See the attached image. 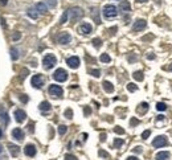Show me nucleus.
Returning a JSON list of instances; mask_svg holds the SVG:
<instances>
[{
    "instance_id": "a211bd4d",
    "label": "nucleus",
    "mask_w": 172,
    "mask_h": 160,
    "mask_svg": "<svg viewBox=\"0 0 172 160\" xmlns=\"http://www.w3.org/2000/svg\"><path fill=\"white\" fill-rule=\"evenodd\" d=\"M169 157H171V154L167 151H162V152L156 154V160H169Z\"/></svg>"
},
{
    "instance_id": "72a5a7b5",
    "label": "nucleus",
    "mask_w": 172,
    "mask_h": 160,
    "mask_svg": "<svg viewBox=\"0 0 172 160\" xmlns=\"http://www.w3.org/2000/svg\"><path fill=\"white\" fill-rule=\"evenodd\" d=\"M66 130H68V127H66V126H64V124H61L58 127V134H60V135H64V134L66 132Z\"/></svg>"
},
{
    "instance_id": "4c0bfd02",
    "label": "nucleus",
    "mask_w": 172,
    "mask_h": 160,
    "mask_svg": "<svg viewBox=\"0 0 172 160\" xmlns=\"http://www.w3.org/2000/svg\"><path fill=\"white\" fill-rule=\"evenodd\" d=\"M91 15L94 16V19H95V23H97V24H99V23H101V20H99V17H98V16H97V10H95V8H94V10H93V12H91Z\"/></svg>"
},
{
    "instance_id": "603ef678",
    "label": "nucleus",
    "mask_w": 172,
    "mask_h": 160,
    "mask_svg": "<svg viewBox=\"0 0 172 160\" xmlns=\"http://www.w3.org/2000/svg\"><path fill=\"white\" fill-rule=\"evenodd\" d=\"M155 58V54H148V60H153Z\"/></svg>"
},
{
    "instance_id": "49530a36",
    "label": "nucleus",
    "mask_w": 172,
    "mask_h": 160,
    "mask_svg": "<svg viewBox=\"0 0 172 160\" xmlns=\"http://www.w3.org/2000/svg\"><path fill=\"white\" fill-rule=\"evenodd\" d=\"M106 140V134H101V142Z\"/></svg>"
},
{
    "instance_id": "58836bf2",
    "label": "nucleus",
    "mask_w": 172,
    "mask_h": 160,
    "mask_svg": "<svg viewBox=\"0 0 172 160\" xmlns=\"http://www.w3.org/2000/svg\"><path fill=\"white\" fill-rule=\"evenodd\" d=\"M90 73L94 75V77H97V78H98V77H99V75H101V70H99V69H94V70H90Z\"/></svg>"
},
{
    "instance_id": "79ce46f5",
    "label": "nucleus",
    "mask_w": 172,
    "mask_h": 160,
    "mask_svg": "<svg viewBox=\"0 0 172 160\" xmlns=\"http://www.w3.org/2000/svg\"><path fill=\"white\" fill-rule=\"evenodd\" d=\"M65 160H77L74 155H65Z\"/></svg>"
},
{
    "instance_id": "393cba45",
    "label": "nucleus",
    "mask_w": 172,
    "mask_h": 160,
    "mask_svg": "<svg viewBox=\"0 0 172 160\" xmlns=\"http://www.w3.org/2000/svg\"><path fill=\"white\" fill-rule=\"evenodd\" d=\"M132 77H134V79H136V81H143L144 75L142 72H135L134 74H132Z\"/></svg>"
},
{
    "instance_id": "4be33fe9",
    "label": "nucleus",
    "mask_w": 172,
    "mask_h": 160,
    "mask_svg": "<svg viewBox=\"0 0 172 160\" xmlns=\"http://www.w3.org/2000/svg\"><path fill=\"white\" fill-rule=\"evenodd\" d=\"M11 58H12V61H16L19 58V52L15 48H11Z\"/></svg>"
},
{
    "instance_id": "cd10ccee",
    "label": "nucleus",
    "mask_w": 172,
    "mask_h": 160,
    "mask_svg": "<svg viewBox=\"0 0 172 160\" xmlns=\"http://www.w3.org/2000/svg\"><path fill=\"white\" fill-rule=\"evenodd\" d=\"M0 116H1V120H3L5 124H8V122H10V119H8V114L5 113V111H1L0 113Z\"/></svg>"
},
{
    "instance_id": "f8f14e48",
    "label": "nucleus",
    "mask_w": 172,
    "mask_h": 160,
    "mask_svg": "<svg viewBox=\"0 0 172 160\" xmlns=\"http://www.w3.org/2000/svg\"><path fill=\"white\" fill-rule=\"evenodd\" d=\"M24 154L29 157H33L36 155V147L33 144H27L24 148Z\"/></svg>"
},
{
    "instance_id": "b1692460",
    "label": "nucleus",
    "mask_w": 172,
    "mask_h": 160,
    "mask_svg": "<svg viewBox=\"0 0 172 160\" xmlns=\"http://www.w3.org/2000/svg\"><path fill=\"white\" fill-rule=\"evenodd\" d=\"M148 110V103H140L139 105V107H138V111H139V113H146V111Z\"/></svg>"
},
{
    "instance_id": "20e7f679",
    "label": "nucleus",
    "mask_w": 172,
    "mask_h": 160,
    "mask_svg": "<svg viewBox=\"0 0 172 160\" xmlns=\"http://www.w3.org/2000/svg\"><path fill=\"white\" fill-rule=\"evenodd\" d=\"M64 94L62 89H61V86L58 85H50L49 86V95L52 98H61Z\"/></svg>"
},
{
    "instance_id": "9b49d317",
    "label": "nucleus",
    "mask_w": 172,
    "mask_h": 160,
    "mask_svg": "<svg viewBox=\"0 0 172 160\" xmlns=\"http://www.w3.org/2000/svg\"><path fill=\"white\" fill-rule=\"evenodd\" d=\"M13 115H15V119L17 120L19 123L24 122L25 118H27V114H25V111H24V110H21V109H17V110H15Z\"/></svg>"
},
{
    "instance_id": "c85d7f7f",
    "label": "nucleus",
    "mask_w": 172,
    "mask_h": 160,
    "mask_svg": "<svg viewBox=\"0 0 172 160\" xmlns=\"http://www.w3.org/2000/svg\"><path fill=\"white\" fill-rule=\"evenodd\" d=\"M91 42H93V45L95 48H101V45H102V40H101V38H93V41H91Z\"/></svg>"
},
{
    "instance_id": "8fccbe9b",
    "label": "nucleus",
    "mask_w": 172,
    "mask_h": 160,
    "mask_svg": "<svg viewBox=\"0 0 172 160\" xmlns=\"http://www.w3.org/2000/svg\"><path fill=\"white\" fill-rule=\"evenodd\" d=\"M0 21H1V25H3L4 28H5L7 25H5V21H4V19H3V17H0Z\"/></svg>"
},
{
    "instance_id": "5701e85b",
    "label": "nucleus",
    "mask_w": 172,
    "mask_h": 160,
    "mask_svg": "<svg viewBox=\"0 0 172 160\" xmlns=\"http://www.w3.org/2000/svg\"><path fill=\"white\" fill-rule=\"evenodd\" d=\"M99 60L102 61V62H105V64H109L110 61H111V58H110V56L107 53H103V54H101Z\"/></svg>"
},
{
    "instance_id": "7ed1b4c3",
    "label": "nucleus",
    "mask_w": 172,
    "mask_h": 160,
    "mask_svg": "<svg viewBox=\"0 0 172 160\" xmlns=\"http://www.w3.org/2000/svg\"><path fill=\"white\" fill-rule=\"evenodd\" d=\"M42 64H44V68L45 69H52L54 65L57 64V58H56V56L54 54H52V53H49V54H47V56L44 57V60H42Z\"/></svg>"
},
{
    "instance_id": "6ab92c4d",
    "label": "nucleus",
    "mask_w": 172,
    "mask_h": 160,
    "mask_svg": "<svg viewBox=\"0 0 172 160\" xmlns=\"http://www.w3.org/2000/svg\"><path fill=\"white\" fill-rule=\"evenodd\" d=\"M27 15L31 17V19H33V20H36L38 17V12H37V10L36 8H28V11H27Z\"/></svg>"
},
{
    "instance_id": "6e6d98bb",
    "label": "nucleus",
    "mask_w": 172,
    "mask_h": 160,
    "mask_svg": "<svg viewBox=\"0 0 172 160\" xmlns=\"http://www.w3.org/2000/svg\"><path fill=\"white\" fill-rule=\"evenodd\" d=\"M138 3H144V1H147V0H136Z\"/></svg>"
},
{
    "instance_id": "7c9ffc66",
    "label": "nucleus",
    "mask_w": 172,
    "mask_h": 160,
    "mask_svg": "<svg viewBox=\"0 0 172 160\" xmlns=\"http://www.w3.org/2000/svg\"><path fill=\"white\" fill-rule=\"evenodd\" d=\"M98 155H99L101 157H105V159H110V155L107 154L106 151H103V150H99V151H98Z\"/></svg>"
},
{
    "instance_id": "ddd939ff",
    "label": "nucleus",
    "mask_w": 172,
    "mask_h": 160,
    "mask_svg": "<svg viewBox=\"0 0 172 160\" xmlns=\"http://www.w3.org/2000/svg\"><path fill=\"white\" fill-rule=\"evenodd\" d=\"M12 136H13V139L21 142L24 139V132H23L21 129H15V130H12Z\"/></svg>"
},
{
    "instance_id": "473e14b6",
    "label": "nucleus",
    "mask_w": 172,
    "mask_h": 160,
    "mask_svg": "<svg viewBox=\"0 0 172 160\" xmlns=\"http://www.w3.org/2000/svg\"><path fill=\"white\" fill-rule=\"evenodd\" d=\"M114 132H115V134H119V135H123V134H125V130H123L122 127L116 126V127H114Z\"/></svg>"
},
{
    "instance_id": "09e8293b",
    "label": "nucleus",
    "mask_w": 172,
    "mask_h": 160,
    "mask_svg": "<svg viewBox=\"0 0 172 160\" xmlns=\"http://www.w3.org/2000/svg\"><path fill=\"white\" fill-rule=\"evenodd\" d=\"M134 152H138V154H139V152H142V147H136L134 150Z\"/></svg>"
},
{
    "instance_id": "a19ab883",
    "label": "nucleus",
    "mask_w": 172,
    "mask_h": 160,
    "mask_svg": "<svg viewBox=\"0 0 172 160\" xmlns=\"http://www.w3.org/2000/svg\"><path fill=\"white\" fill-rule=\"evenodd\" d=\"M150 135H151V131H150V130H146V131L142 134V138H143V139H147Z\"/></svg>"
},
{
    "instance_id": "a18cd8bd",
    "label": "nucleus",
    "mask_w": 172,
    "mask_h": 160,
    "mask_svg": "<svg viewBox=\"0 0 172 160\" xmlns=\"http://www.w3.org/2000/svg\"><path fill=\"white\" fill-rule=\"evenodd\" d=\"M116 29H118V28H116V27H113V28H110L109 31L111 32V35H114V33H115V32H116Z\"/></svg>"
},
{
    "instance_id": "f03ea898",
    "label": "nucleus",
    "mask_w": 172,
    "mask_h": 160,
    "mask_svg": "<svg viewBox=\"0 0 172 160\" xmlns=\"http://www.w3.org/2000/svg\"><path fill=\"white\" fill-rule=\"evenodd\" d=\"M69 17H70V20H72L73 23H75L77 20L82 19V17H84V11H82V8L74 7V8H72V10H69Z\"/></svg>"
},
{
    "instance_id": "2eb2a0df",
    "label": "nucleus",
    "mask_w": 172,
    "mask_h": 160,
    "mask_svg": "<svg viewBox=\"0 0 172 160\" xmlns=\"http://www.w3.org/2000/svg\"><path fill=\"white\" fill-rule=\"evenodd\" d=\"M119 10L122 11L123 13H127L131 11V5H130V3H128L127 0H123V1H121V4H119Z\"/></svg>"
},
{
    "instance_id": "bb28decb",
    "label": "nucleus",
    "mask_w": 172,
    "mask_h": 160,
    "mask_svg": "<svg viewBox=\"0 0 172 160\" xmlns=\"http://www.w3.org/2000/svg\"><path fill=\"white\" fill-rule=\"evenodd\" d=\"M125 143V140L123 139H119V138H116V139H114V148H119L121 146Z\"/></svg>"
},
{
    "instance_id": "13d9d810",
    "label": "nucleus",
    "mask_w": 172,
    "mask_h": 160,
    "mask_svg": "<svg viewBox=\"0 0 172 160\" xmlns=\"http://www.w3.org/2000/svg\"><path fill=\"white\" fill-rule=\"evenodd\" d=\"M1 151H3V150H1V146H0V154H1Z\"/></svg>"
},
{
    "instance_id": "2f4dec72",
    "label": "nucleus",
    "mask_w": 172,
    "mask_h": 160,
    "mask_svg": "<svg viewBox=\"0 0 172 160\" xmlns=\"http://www.w3.org/2000/svg\"><path fill=\"white\" fill-rule=\"evenodd\" d=\"M65 118H68V119H72V118H73L72 109H66V110H65Z\"/></svg>"
},
{
    "instance_id": "f3484780",
    "label": "nucleus",
    "mask_w": 172,
    "mask_h": 160,
    "mask_svg": "<svg viewBox=\"0 0 172 160\" xmlns=\"http://www.w3.org/2000/svg\"><path fill=\"white\" fill-rule=\"evenodd\" d=\"M8 150H10V152H11V155L12 156H17L19 155V152H20V147L19 146H15V144H8Z\"/></svg>"
},
{
    "instance_id": "c756f323",
    "label": "nucleus",
    "mask_w": 172,
    "mask_h": 160,
    "mask_svg": "<svg viewBox=\"0 0 172 160\" xmlns=\"http://www.w3.org/2000/svg\"><path fill=\"white\" fill-rule=\"evenodd\" d=\"M156 110H159V111H164V110H167L166 103H163V102H159V103H156Z\"/></svg>"
},
{
    "instance_id": "dca6fc26",
    "label": "nucleus",
    "mask_w": 172,
    "mask_h": 160,
    "mask_svg": "<svg viewBox=\"0 0 172 160\" xmlns=\"http://www.w3.org/2000/svg\"><path fill=\"white\" fill-rule=\"evenodd\" d=\"M34 8L37 10V12H38V13H47V11H48L47 4L42 3V1H40V3L36 4V5H34Z\"/></svg>"
},
{
    "instance_id": "5fc2aeb1",
    "label": "nucleus",
    "mask_w": 172,
    "mask_h": 160,
    "mask_svg": "<svg viewBox=\"0 0 172 160\" xmlns=\"http://www.w3.org/2000/svg\"><path fill=\"white\" fill-rule=\"evenodd\" d=\"M0 3H1V4H4V5H5V4H7V0H1Z\"/></svg>"
},
{
    "instance_id": "ea45409f",
    "label": "nucleus",
    "mask_w": 172,
    "mask_h": 160,
    "mask_svg": "<svg viewBox=\"0 0 172 160\" xmlns=\"http://www.w3.org/2000/svg\"><path fill=\"white\" fill-rule=\"evenodd\" d=\"M130 124L134 127V126L139 124V119H136V118H131V120H130Z\"/></svg>"
},
{
    "instance_id": "aec40b11",
    "label": "nucleus",
    "mask_w": 172,
    "mask_h": 160,
    "mask_svg": "<svg viewBox=\"0 0 172 160\" xmlns=\"http://www.w3.org/2000/svg\"><path fill=\"white\" fill-rule=\"evenodd\" d=\"M102 85H103V89H105V91H106V93H113V91H114V85L111 83V82L105 81Z\"/></svg>"
},
{
    "instance_id": "0eeeda50",
    "label": "nucleus",
    "mask_w": 172,
    "mask_h": 160,
    "mask_svg": "<svg viewBox=\"0 0 172 160\" xmlns=\"http://www.w3.org/2000/svg\"><path fill=\"white\" fill-rule=\"evenodd\" d=\"M57 41H58V44H61V45H66L72 41V36L69 35L68 32H62V33H60L58 35Z\"/></svg>"
},
{
    "instance_id": "3c124183",
    "label": "nucleus",
    "mask_w": 172,
    "mask_h": 160,
    "mask_svg": "<svg viewBox=\"0 0 172 160\" xmlns=\"http://www.w3.org/2000/svg\"><path fill=\"white\" fill-rule=\"evenodd\" d=\"M127 160H139L136 156H130V157H127Z\"/></svg>"
},
{
    "instance_id": "37998d69",
    "label": "nucleus",
    "mask_w": 172,
    "mask_h": 160,
    "mask_svg": "<svg viewBox=\"0 0 172 160\" xmlns=\"http://www.w3.org/2000/svg\"><path fill=\"white\" fill-rule=\"evenodd\" d=\"M20 37H21V35H20L19 32H17V33H15V35H13V41H17V40H20Z\"/></svg>"
},
{
    "instance_id": "864d4df0",
    "label": "nucleus",
    "mask_w": 172,
    "mask_h": 160,
    "mask_svg": "<svg viewBox=\"0 0 172 160\" xmlns=\"http://www.w3.org/2000/svg\"><path fill=\"white\" fill-rule=\"evenodd\" d=\"M82 139H84V140H86V139H88V134H82Z\"/></svg>"
},
{
    "instance_id": "9d476101",
    "label": "nucleus",
    "mask_w": 172,
    "mask_h": 160,
    "mask_svg": "<svg viewBox=\"0 0 172 160\" xmlns=\"http://www.w3.org/2000/svg\"><path fill=\"white\" fill-rule=\"evenodd\" d=\"M146 25H147L146 20L139 19V20H136V21L134 23V25H132V31H134V32H139V31H142V29L146 28Z\"/></svg>"
},
{
    "instance_id": "de8ad7c7",
    "label": "nucleus",
    "mask_w": 172,
    "mask_h": 160,
    "mask_svg": "<svg viewBox=\"0 0 172 160\" xmlns=\"http://www.w3.org/2000/svg\"><path fill=\"white\" fill-rule=\"evenodd\" d=\"M28 131H29V132H33V124H32V123L28 126Z\"/></svg>"
},
{
    "instance_id": "e433bc0d",
    "label": "nucleus",
    "mask_w": 172,
    "mask_h": 160,
    "mask_svg": "<svg viewBox=\"0 0 172 160\" xmlns=\"http://www.w3.org/2000/svg\"><path fill=\"white\" fill-rule=\"evenodd\" d=\"M19 98H20V101H21L23 103H27V102L29 101L28 95H25V94H20V95H19Z\"/></svg>"
},
{
    "instance_id": "a878e982",
    "label": "nucleus",
    "mask_w": 172,
    "mask_h": 160,
    "mask_svg": "<svg viewBox=\"0 0 172 160\" xmlns=\"http://www.w3.org/2000/svg\"><path fill=\"white\" fill-rule=\"evenodd\" d=\"M68 17H69V11H65V12L62 13V16H61V19H60V23H61V24H65V23L68 21Z\"/></svg>"
},
{
    "instance_id": "423d86ee",
    "label": "nucleus",
    "mask_w": 172,
    "mask_h": 160,
    "mask_svg": "<svg viewBox=\"0 0 172 160\" xmlns=\"http://www.w3.org/2000/svg\"><path fill=\"white\" fill-rule=\"evenodd\" d=\"M31 83H32V86H33V88L41 89V88H42V85H44V78H42L40 74H36V75H33V77H32Z\"/></svg>"
},
{
    "instance_id": "f704fd0d",
    "label": "nucleus",
    "mask_w": 172,
    "mask_h": 160,
    "mask_svg": "<svg viewBox=\"0 0 172 160\" xmlns=\"http://www.w3.org/2000/svg\"><path fill=\"white\" fill-rule=\"evenodd\" d=\"M47 4L50 7V8H56V5H57V0H47Z\"/></svg>"
},
{
    "instance_id": "412c9836",
    "label": "nucleus",
    "mask_w": 172,
    "mask_h": 160,
    "mask_svg": "<svg viewBox=\"0 0 172 160\" xmlns=\"http://www.w3.org/2000/svg\"><path fill=\"white\" fill-rule=\"evenodd\" d=\"M38 109H40L42 113H47V111H50V103L49 102H47V101H44V102H41L40 106H38Z\"/></svg>"
},
{
    "instance_id": "4d7b16f0",
    "label": "nucleus",
    "mask_w": 172,
    "mask_h": 160,
    "mask_svg": "<svg viewBox=\"0 0 172 160\" xmlns=\"http://www.w3.org/2000/svg\"><path fill=\"white\" fill-rule=\"evenodd\" d=\"M169 70H171V72H172V65H171V66H169Z\"/></svg>"
},
{
    "instance_id": "c9c22d12",
    "label": "nucleus",
    "mask_w": 172,
    "mask_h": 160,
    "mask_svg": "<svg viewBox=\"0 0 172 160\" xmlns=\"http://www.w3.org/2000/svg\"><path fill=\"white\" fill-rule=\"evenodd\" d=\"M127 90L128 91H136L138 88H136V85H135V83H128V85H127Z\"/></svg>"
},
{
    "instance_id": "f257e3e1",
    "label": "nucleus",
    "mask_w": 172,
    "mask_h": 160,
    "mask_svg": "<svg viewBox=\"0 0 172 160\" xmlns=\"http://www.w3.org/2000/svg\"><path fill=\"white\" fill-rule=\"evenodd\" d=\"M103 16L106 17V19H113L118 15V11H116V7L113 5V4H107V5L103 7V11H102Z\"/></svg>"
},
{
    "instance_id": "1a4fd4ad",
    "label": "nucleus",
    "mask_w": 172,
    "mask_h": 160,
    "mask_svg": "<svg viewBox=\"0 0 172 160\" xmlns=\"http://www.w3.org/2000/svg\"><path fill=\"white\" fill-rule=\"evenodd\" d=\"M66 64H68L69 68H72V69H77L79 66V58L77 56H72L69 57L68 60H66Z\"/></svg>"
},
{
    "instance_id": "4468645a",
    "label": "nucleus",
    "mask_w": 172,
    "mask_h": 160,
    "mask_svg": "<svg viewBox=\"0 0 172 160\" xmlns=\"http://www.w3.org/2000/svg\"><path fill=\"white\" fill-rule=\"evenodd\" d=\"M91 25L89 24V23H84V24L79 27V32H81L82 35H89V33H91Z\"/></svg>"
},
{
    "instance_id": "39448f33",
    "label": "nucleus",
    "mask_w": 172,
    "mask_h": 160,
    "mask_svg": "<svg viewBox=\"0 0 172 160\" xmlns=\"http://www.w3.org/2000/svg\"><path fill=\"white\" fill-rule=\"evenodd\" d=\"M53 78L56 79L57 82H65L66 79H68V73H66V70L65 69H57L56 72H54V74H53Z\"/></svg>"
},
{
    "instance_id": "6e6552de",
    "label": "nucleus",
    "mask_w": 172,
    "mask_h": 160,
    "mask_svg": "<svg viewBox=\"0 0 172 160\" xmlns=\"http://www.w3.org/2000/svg\"><path fill=\"white\" fill-rule=\"evenodd\" d=\"M166 144H167V139H166V136H163V135L156 136V138L153 139V142H152V146H153L155 148L164 147Z\"/></svg>"
},
{
    "instance_id": "c03bdc74",
    "label": "nucleus",
    "mask_w": 172,
    "mask_h": 160,
    "mask_svg": "<svg viewBox=\"0 0 172 160\" xmlns=\"http://www.w3.org/2000/svg\"><path fill=\"white\" fill-rule=\"evenodd\" d=\"M90 113H91V110H90V107H85V115L88 116V115H90Z\"/></svg>"
}]
</instances>
